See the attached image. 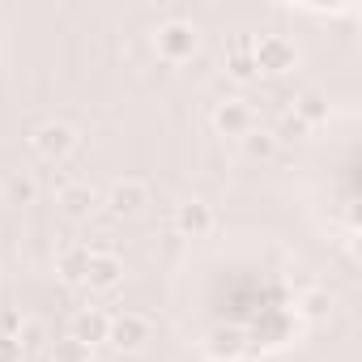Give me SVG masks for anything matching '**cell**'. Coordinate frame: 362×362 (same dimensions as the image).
I'll list each match as a JSON object with an SVG mask.
<instances>
[{"instance_id": "3957f363", "label": "cell", "mask_w": 362, "mask_h": 362, "mask_svg": "<svg viewBox=\"0 0 362 362\" xmlns=\"http://www.w3.org/2000/svg\"><path fill=\"white\" fill-rule=\"evenodd\" d=\"M30 149L43 158V162H64L73 149H77V128L64 124V119H47L30 132Z\"/></svg>"}, {"instance_id": "52a82bcc", "label": "cell", "mask_w": 362, "mask_h": 362, "mask_svg": "<svg viewBox=\"0 0 362 362\" xmlns=\"http://www.w3.org/2000/svg\"><path fill=\"white\" fill-rule=\"evenodd\" d=\"M86 290L94 294H111L124 286V260L115 252H90V264H86Z\"/></svg>"}, {"instance_id": "8fae6325", "label": "cell", "mask_w": 362, "mask_h": 362, "mask_svg": "<svg viewBox=\"0 0 362 362\" xmlns=\"http://www.w3.org/2000/svg\"><path fill=\"white\" fill-rule=\"evenodd\" d=\"M107 324H111V315H107V311H98V307H81V311L69 320V337L94 349V345H103V341H107Z\"/></svg>"}, {"instance_id": "6da1fadb", "label": "cell", "mask_w": 362, "mask_h": 362, "mask_svg": "<svg viewBox=\"0 0 362 362\" xmlns=\"http://www.w3.org/2000/svg\"><path fill=\"white\" fill-rule=\"evenodd\" d=\"M153 52H158V60H166V64H188V60L201 52V26L188 22V18H166V22L153 30Z\"/></svg>"}, {"instance_id": "30bf717a", "label": "cell", "mask_w": 362, "mask_h": 362, "mask_svg": "<svg viewBox=\"0 0 362 362\" xmlns=\"http://www.w3.org/2000/svg\"><path fill=\"white\" fill-rule=\"evenodd\" d=\"M56 205H60V214H64L69 222H86V218H94V214L103 209V197H98L90 184H64V188L56 192Z\"/></svg>"}, {"instance_id": "ffe728a7", "label": "cell", "mask_w": 362, "mask_h": 362, "mask_svg": "<svg viewBox=\"0 0 362 362\" xmlns=\"http://www.w3.org/2000/svg\"><path fill=\"white\" fill-rule=\"evenodd\" d=\"M22 328H26V320L18 307H0V337H22Z\"/></svg>"}, {"instance_id": "e0dca14e", "label": "cell", "mask_w": 362, "mask_h": 362, "mask_svg": "<svg viewBox=\"0 0 362 362\" xmlns=\"http://www.w3.org/2000/svg\"><path fill=\"white\" fill-rule=\"evenodd\" d=\"M90 358H94V349L81 345V341H73V337H60V341L47 349V362H90Z\"/></svg>"}, {"instance_id": "5bb4252c", "label": "cell", "mask_w": 362, "mask_h": 362, "mask_svg": "<svg viewBox=\"0 0 362 362\" xmlns=\"http://www.w3.org/2000/svg\"><path fill=\"white\" fill-rule=\"evenodd\" d=\"M290 115L311 132V128H320V124L328 119V98H324V94H315V90H307V94H298V98H294V111H290Z\"/></svg>"}, {"instance_id": "9a60e30c", "label": "cell", "mask_w": 362, "mask_h": 362, "mask_svg": "<svg viewBox=\"0 0 362 362\" xmlns=\"http://www.w3.org/2000/svg\"><path fill=\"white\" fill-rule=\"evenodd\" d=\"M86 264H90V247H64L56 256V277L64 286H81L86 281Z\"/></svg>"}, {"instance_id": "ba28073f", "label": "cell", "mask_w": 362, "mask_h": 362, "mask_svg": "<svg viewBox=\"0 0 362 362\" xmlns=\"http://www.w3.org/2000/svg\"><path fill=\"white\" fill-rule=\"evenodd\" d=\"M252 128H256V115H252V107H247L243 98H226V103L214 107V132H218V136L243 141Z\"/></svg>"}, {"instance_id": "44dd1931", "label": "cell", "mask_w": 362, "mask_h": 362, "mask_svg": "<svg viewBox=\"0 0 362 362\" xmlns=\"http://www.w3.org/2000/svg\"><path fill=\"white\" fill-rule=\"evenodd\" d=\"M26 349H22V337H0V362H22Z\"/></svg>"}, {"instance_id": "5b68a950", "label": "cell", "mask_w": 362, "mask_h": 362, "mask_svg": "<svg viewBox=\"0 0 362 362\" xmlns=\"http://www.w3.org/2000/svg\"><path fill=\"white\" fill-rule=\"evenodd\" d=\"M145 341H149V320H145V315H132V311L111 315V324H107V345H111L115 354H141Z\"/></svg>"}, {"instance_id": "d6986e66", "label": "cell", "mask_w": 362, "mask_h": 362, "mask_svg": "<svg viewBox=\"0 0 362 362\" xmlns=\"http://www.w3.org/2000/svg\"><path fill=\"white\" fill-rule=\"evenodd\" d=\"M5 197H9V205H30V201L39 197V188H35L30 175H13L9 188H5Z\"/></svg>"}, {"instance_id": "2e32d148", "label": "cell", "mask_w": 362, "mask_h": 362, "mask_svg": "<svg viewBox=\"0 0 362 362\" xmlns=\"http://www.w3.org/2000/svg\"><path fill=\"white\" fill-rule=\"evenodd\" d=\"M243 153H247L252 162H273V158H277V136H273V132L252 128V132L243 136Z\"/></svg>"}, {"instance_id": "7a4b0ae2", "label": "cell", "mask_w": 362, "mask_h": 362, "mask_svg": "<svg viewBox=\"0 0 362 362\" xmlns=\"http://www.w3.org/2000/svg\"><path fill=\"white\" fill-rule=\"evenodd\" d=\"M252 64L264 77H286L298 69V47L286 35H260V39H252Z\"/></svg>"}, {"instance_id": "9c48e42d", "label": "cell", "mask_w": 362, "mask_h": 362, "mask_svg": "<svg viewBox=\"0 0 362 362\" xmlns=\"http://www.w3.org/2000/svg\"><path fill=\"white\" fill-rule=\"evenodd\" d=\"M170 226H175V235H184V239H205V235L214 230V209L192 197V201H184V205H175Z\"/></svg>"}, {"instance_id": "ac0fdd59", "label": "cell", "mask_w": 362, "mask_h": 362, "mask_svg": "<svg viewBox=\"0 0 362 362\" xmlns=\"http://www.w3.org/2000/svg\"><path fill=\"white\" fill-rule=\"evenodd\" d=\"M230 77H235V81H252V77H256L252 43H247V39H243V43H235V52H230Z\"/></svg>"}, {"instance_id": "4fadbf2b", "label": "cell", "mask_w": 362, "mask_h": 362, "mask_svg": "<svg viewBox=\"0 0 362 362\" xmlns=\"http://www.w3.org/2000/svg\"><path fill=\"white\" fill-rule=\"evenodd\" d=\"M290 332H294L290 315L269 311V315H264V320L247 332V341H252V345H260V349H277V345H286V341H290Z\"/></svg>"}, {"instance_id": "8992f818", "label": "cell", "mask_w": 362, "mask_h": 362, "mask_svg": "<svg viewBox=\"0 0 362 362\" xmlns=\"http://www.w3.org/2000/svg\"><path fill=\"white\" fill-rule=\"evenodd\" d=\"M103 205H107L111 218H141L145 205H149V188L141 179H115L111 192L103 197Z\"/></svg>"}, {"instance_id": "7c38bea8", "label": "cell", "mask_w": 362, "mask_h": 362, "mask_svg": "<svg viewBox=\"0 0 362 362\" xmlns=\"http://www.w3.org/2000/svg\"><path fill=\"white\" fill-rule=\"evenodd\" d=\"M332 294L324 290V286H307V290H298V298H294V320H307V324H324L328 315H332Z\"/></svg>"}, {"instance_id": "277c9868", "label": "cell", "mask_w": 362, "mask_h": 362, "mask_svg": "<svg viewBox=\"0 0 362 362\" xmlns=\"http://www.w3.org/2000/svg\"><path fill=\"white\" fill-rule=\"evenodd\" d=\"M201 349L209 362H239V358H247L252 341H247V328H239V324H214L205 332Z\"/></svg>"}]
</instances>
